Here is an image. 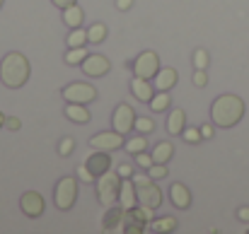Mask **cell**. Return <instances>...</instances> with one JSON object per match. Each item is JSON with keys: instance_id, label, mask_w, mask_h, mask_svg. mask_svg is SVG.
I'll return each mask as SVG.
<instances>
[{"instance_id": "1", "label": "cell", "mask_w": 249, "mask_h": 234, "mask_svg": "<svg viewBox=\"0 0 249 234\" xmlns=\"http://www.w3.org/2000/svg\"><path fill=\"white\" fill-rule=\"evenodd\" d=\"M211 118L218 128H232L245 118V101L237 94H220L211 104Z\"/></svg>"}, {"instance_id": "2", "label": "cell", "mask_w": 249, "mask_h": 234, "mask_svg": "<svg viewBox=\"0 0 249 234\" xmlns=\"http://www.w3.org/2000/svg\"><path fill=\"white\" fill-rule=\"evenodd\" d=\"M32 75V63L27 56L12 51L7 53L2 61H0V82L7 87V89H19L27 84V80Z\"/></svg>"}, {"instance_id": "3", "label": "cell", "mask_w": 249, "mask_h": 234, "mask_svg": "<svg viewBox=\"0 0 249 234\" xmlns=\"http://www.w3.org/2000/svg\"><path fill=\"white\" fill-rule=\"evenodd\" d=\"M121 181H124V179H121L119 171H114V169H109V171H104V174L97 176V181H94V193H97V201H99L104 208H111V205L119 203Z\"/></svg>"}, {"instance_id": "4", "label": "cell", "mask_w": 249, "mask_h": 234, "mask_svg": "<svg viewBox=\"0 0 249 234\" xmlns=\"http://www.w3.org/2000/svg\"><path fill=\"white\" fill-rule=\"evenodd\" d=\"M78 188H80V184H78L75 176H61L56 181V188H53V203H56V208L63 210V213L71 210L75 205Z\"/></svg>"}, {"instance_id": "5", "label": "cell", "mask_w": 249, "mask_h": 234, "mask_svg": "<svg viewBox=\"0 0 249 234\" xmlns=\"http://www.w3.org/2000/svg\"><path fill=\"white\" fill-rule=\"evenodd\" d=\"M61 97L71 104H92L97 99V87L89 82H71L61 89Z\"/></svg>"}, {"instance_id": "6", "label": "cell", "mask_w": 249, "mask_h": 234, "mask_svg": "<svg viewBox=\"0 0 249 234\" xmlns=\"http://www.w3.org/2000/svg\"><path fill=\"white\" fill-rule=\"evenodd\" d=\"M160 70V58L155 51H141L136 58H133V75L136 78H145V80H153Z\"/></svg>"}, {"instance_id": "7", "label": "cell", "mask_w": 249, "mask_h": 234, "mask_svg": "<svg viewBox=\"0 0 249 234\" xmlns=\"http://www.w3.org/2000/svg\"><path fill=\"white\" fill-rule=\"evenodd\" d=\"M133 126H136V111H133L131 104L121 101V104L114 109V114H111V128H114L116 133H121V135H128V133L133 131Z\"/></svg>"}, {"instance_id": "8", "label": "cell", "mask_w": 249, "mask_h": 234, "mask_svg": "<svg viewBox=\"0 0 249 234\" xmlns=\"http://www.w3.org/2000/svg\"><path fill=\"white\" fill-rule=\"evenodd\" d=\"M124 143H126V135L116 133L114 128L89 138V148L92 150H102V152H116L119 148H124Z\"/></svg>"}, {"instance_id": "9", "label": "cell", "mask_w": 249, "mask_h": 234, "mask_svg": "<svg viewBox=\"0 0 249 234\" xmlns=\"http://www.w3.org/2000/svg\"><path fill=\"white\" fill-rule=\"evenodd\" d=\"M19 210H22L27 217L36 220V217L44 215L46 201H44V196H41L39 191H27V193H22V198H19Z\"/></svg>"}, {"instance_id": "10", "label": "cell", "mask_w": 249, "mask_h": 234, "mask_svg": "<svg viewBox=\"0 0 249 234\" xmlns=\"http://www.w3.org/2000/svg\"><path fill=\"white\" fill-rule=\"evenodd\" d=\"M80 70H83L87 78H104L109 70H111V63L107 56H99V53H89L80 63Z\"/></svg>"}, {"instance_id": "11", "label": "cell", "mask_w": 249, "mask_h": 234, "mask_svg": "<svg viewBox=\"0 0 249 234\" xmlns=\"http://www.w3.org/2000/svg\"><path fill=\"white\" fill-rule=\"evenodd\" d=\"M136 193H138V205H148L155 210L162 205V191L155 181H150L145 186H136Z\"/></svg>"}, {"instance_id": "12", "label": "cell", "mask_w": 249, "mask_h": 234, "mask_svg": "<svg viewBox=\"0 0 249 234\" xmlns=\"http://www.w3.org/2000/svg\"><path fill=\"white\" fill-rule=\"evenodd\" d=\"M169 201H172V205L177 210H186L191 205V191H189V186L181 184V181H174L169 186Z\"/></svg>"}, {"instance_id": "13", "label": "cell", "mask_w": 249, "mask_h": 234, "mask_svg": "<svg viewBox=\"0 0 249 234\" xmlns=\"http://www.w3.org/2000/svg\"><path fill=\"white\" fill-rule=\"evenodd\" d=\"M121 220H124V208H121V205L107 208V213H104V217H102V232L121 234Z\"/></svg>"}, {"instance_id": "14", "label": "cell", "mask_w": 249, "mask_h": 234, "mask_svg": "<svg viewBox=\"0 0 249 234\" xmlns=\"http://www.w3.org/2000/svg\"><path fill=\"white\" fill-rule=\"evenodd\" d=\"M131 94H133L138 101L148 104V101L153 99V94H155V84H153V80L136 78V75H133V80H131Z\"/></svg>"}, {"instance_id": "15", "label": "cell", "mask_w": 249, "mask_h": 234, "mask_svg": "<svg viewBox=\"0 0 249 234\" xmlns=\"http://www.w3.org/2000/svg\"><path fill=\"white\" fill-rule=\"evenodd\" d=\"M85 164L89 167V171L94 174V176H99V174H104V171H109L111 169V157L109 152H102V150H92V155L85 159Z\"/></svg>"}, {"instance_id": "16", "label": "cell", "mask_w": 249, "mask_h": 234, "mask_svg": "<svg viewBox=\"0 0 249 234\" xmlns=\"http://www.w3.org/2000/svg\"><path fill=\"white\" fill-rule=\"evenodd\" d=\"M119 205L126 208V210H133V208L138 205V193H136V184H133V179H124V181H121Z\"/></svg>"}, {"instance_id": "17", "label": "cell", "mask_w": 249, "mask_h": 234, "mask_svg": "<svg viewBox=\"0 0 249 234\" xmlns=\"http://www.w3.org/2000/svg\"><path fill=\"white\" fill-rule=\"evenodd\" d=\"M63 116H66L68 121H73V123H80V126L89 123V118H92L87 104H71V101H66V106H63Z\"/></svg>"}, {"instance_id": "18", "label": "cell", "mask_w": 249, "mask_h": 234, "mask_svg": "<svg viewBox=\"0 0 249 234\" xmlns=\"http://www.w3.org/2000/svg\"><path fill=\"white\" fill-rule=\"evenodd\" d=\"M177 80H179V73H177L174 68H160L158 75L153 78V84H155V89H160V92H169L172 87H177Z\"/></svg>"}, {"instance_id": "19", "label": "cell", "mask_w": 249, "mask_h": 234, "mask_svg": "<svg viewBox=\"0 0 249 234\" xmlns=\"http://www.w3.org/2000/svg\"><path fill=\"white\" fill-rule=\"evenodd\" d=\"M184 128H186V111L177 106L167 114V133L169 135H181Z\"/></svg>"}, {"instance_id": "20", "label": "cell", "mask_w": 249, "mask_h": 234, "mask_svg": "<svg viewBox=\"0 0 249 234\" xmlns=\"http://www.w3.org/2000/svg\"><path fill=\"white\" fill-rule=\"evenodd\" d=\"M83 22H85V10L78 2L63 10V24L68 29H78V27H83Z\"/></svg>"}, {"instance_id": "21", "label": "cell", "mask_w": 249, "mask_h": 234, "mask_svg": "<svg viewBox=\"0 0 249 234\" xmlns=\"http://www.w3.org/2000/svg\"><path fill=\"white\" fill-rule=\"evenodd\" d=\"M177 227H179V222H177V217H172V215H162V217H155L150 225H148V230H153V232L158 234H169V232H177Z\"/></svg>"}, {"instance_id": "22", "label": "cell", "mask_w": 249, "mask_h": 234, "mask_svg": "<svg viewBox=\"0 0 249 234\" xmlns=\"http://www.w3.org/2000/svg\"><path fill=\"white\" fill-rule=\"evenodd\" d=\"M148 106H150L153 114H162V111H167V109L172 106V94H169V92L155 89V94H153V99L148 101Z\"/></svg>"}, {"instance_id": "23", "label": "cell", "mask_w": 249, "mask_h": 234, "mask_svg": "<svg viewBox=\"0 0 249 234\" xmlns=\"http://www.w3.org/2000/svg\"><path fill=\"white\" fill-rule=\"evenodd\" d=\"M153 159L155 162H160V164H167L172 157H174V145L169 143V140H160L158 145H153Z\"/></svg>"}, {"instance_id": "24", "label": "cell", "mask_w": 249, "mask_h": 234, "mask_svg": "<svg viewBox=\"0 0 249 234\" xmlns=\"http://www.w3.org/2000/svg\"><path fill=\"white\" fill-rule=\"evenodd\" d=\"M124 150H126L128 155H138V152L148 150V140H145V135H141V133L128 135V138H126V143H124Z\"/></svg>"}, {"instance_id": "25", "label": "cell", "mask_w": 249, "mask_h": 234, "mask_svg": "<svg viewBox=\"0 0 249 234\" xmlns=\"http://www.w3.org/2000/svg\"><path fill=\"white\" fill-rule=\"evenodd\" d=\"M104 39H107V24L94 22V24H89V27H87V41H89L92 46L102 44Z\"/></svg>"}, {"instance_id": "26", "label": "cell", "mask_w": 249, "mask_h": 234, "mask_svg": "<svg viewBox=\"0 0 249 234\" xmlns=\"http://www.w3.org/2000/svg\"><path fill=\"white\" fill-rule=\"evenodd\" d=\"M89 41H87V29L83 27H78V29H71V34H68V39H66V46L68 49H78V46H87Z\"/></svg>"}, {"instance_id": "27", "label": "cell", "mask_w": 249, "mask_h": 234, "mask_svg": "<svg viewBox=\"0 0 249 234\" xmlns=\"http://www.w3.org/2000/svg\"><path fill=\"white\" fill-rule=\"evenodd\" d=\"M87 56H89V51L85 46H78V49H68L66 56H63V61H66V66H80Z\"/></svg>"}, {"instance_id": "28", "label": "cell", "mask_w": 249, "mask_h": 234, "mask_svg": "<svg viewBox=\"0 0 249 234\" xmlns=\"http://www.w3.org/2000/svg\"><path fill=\"white\" fill-rule=\"evenodd\" d=\"M191 63H194V70H206L208 63H211V56L206 49H196L194 56H191Z\"/></svg>"}, {"instance_id": "29", "label": "cell", "mask_w": 249, "mask_h": 234, "mask_svg": "<svg viewBox=\"0 0 249 234\" xmlns=\"http://www.w3.org/2000/svg\"><path fill=\"white\" fill-rule=\"evenodd\" d=\"M133 215H136V220H138V222L150 225V222L155 220V208H148V205H136V208H133Z\"/></svg>"}, {"instance_id": "30", "label": "cell", "mask_w": 249, "mask_h": 234, "mask_svg": "<svg viewBox=\"0 0 249 234\" xmlns=\"http://www.w3.org/2000/svg\"><path fill=\"white\" fill-rule=\"evenodd\" d=\"M133 131L141 133V135H148V133L155 131V121L148 118V116H136V126H133Z\"/></svg>"}, {"instance_id": "31", "label": "cell", "mask_w": 249, "mask_h": 234, "mask_svg": "<svg viewBox=\"0 0 249 234\" xmlns=\"http://www.w3.org/2000/svg\"><path fill=\"white\" fill-rule=\"evenodd\" d=\"M181 138H184V143H189V145H198V143L203 140L198 126H186V128L181 131Z\"/></svg>"}, {"instance_id": "32", "label": "cell", "mask_w": 249, "mask_h": 234, "mask_svg": "<svg viewBox=\"0 0 249 234\" xmlns=\"http://www.w3.org/2000/svg\"><path fill=\"white\" fill-rule=\"evenodd\" d=\"M145 171L150 174V179H153V181H160V179H165L167 174H169L167 164H160V162H153V164H150Z\"/></svg>"}, {"instance_id": "33", "label": "cell", "mask_w": 249, "mask_h": 234, "mask_svg": "<svg viewBox=\"0 0 249 234\" xmlns=\"http://www.w3.org/2000/svg\"><path fill=\"white\" fill-rule=\"evenodd\" d=\"M58 155L61 157H71L73 152H75V140L71 138V135H66V138H61V143H58Z\"/></svg>"}, {"instance_id": "34", "label": "cell", "mask_w": 249, "mask_h": 234, "mask_svg": "<svg viewBox=\"0 0 249 234\" xmlns=\"http://www.w3.org/2000/svg\"><path fill=\"white\" fill-rule=\"evenodd\" d=\"M78 181H80V184H94V181H97V176L89 171V167H87V164H78Z\"/></svg>"}, {"instance_id": "35", "label": "cell", "mask_w": 249, "mask_h": 234, "mask_svg": "<svg viewBox=\"0 0 249 234\" xmlns=\"http://www.w3.org/2000/svg\"><path fill=\"white\" fill-rule=\"evenodd\" d=\"M136 164H128V162H119V167H116V171H119V176L121 179H131L133 174H136Z\"/></svg>"}, {"instance_id": "36", "label": "cell", "mask_w": 249, "mask_h": 234, "mask_svg": "<svg viewBox=\"0 0 249 234\" xmlns=\"http://www.w3.org/2000/svg\"><path fill=\"white\" fill-rule=\"evenodd\" d=\"M191 82H194V87L203 89V87L208 84V73H206V70H194V75H191Z\"/></svg>"}, {"instance_id": "37", "label": "cell", "mask_w": 249, "mask_h": 234, "mask_svg": "<svg viewBox=\"0 0 249 234\" xmlns=\"http://www.w3.org/2000/svg\"><path fill=\"white\" fill-rule=\"evenodd\" d=\"M133 157H136V167H141V169H148V167L155 162L153 155H150V152H145V150H143V152H138V155H133Z\"/></svg>"}, {"instance_id": "38", "label": "cell", "mask_w": 249, "mask_h": 234, "mask_svg": "<svg viewBox=\"0 0 249 234\" xmlns=\"http://www.w3.org/2000/svg\"><path fill=\"white\" fill-rule=\"evenodd\" d=\"M5 128L7 131H19L22 128V121L17 116H5Z\"/></svg>"}, {"instance_id": "39", "label": "cell", "mask_w": 249, "mask_h": 234, "mask_svg": "<svg viewBox=\"0 0 249 234\" xmlns=\"http://www.w3.org/2000/svg\"><path fill=\"white\" fill-rule=\"evenodd\" d=\"M131 179H133V184H136V186H145V184H150V181H153L148 171H145V174H138V169H136V174H133Z\"/></svg>"}, {"instance_id": "40", "label": "cell", "mask_w": 249, "mask_h": 234, "mask_svg": "<svg viewBox=\"0 0 249 234\" xmlns=\"http://www.w3.org/2000/svg\"><path fill=\"white\" fill-rule=\"evenodd\" d=\"M114 5H116V10L126 12V10H131V7H133V0H114Z\"/></svg>"}, {"instance_id": "41", "label": "cell", "mask_w": 249, "mask_h": 234, "mask_svg": "<svg viewBox=\"0 0 249 234\" xmlns=\"http://www.w3.org/2000/svg\"><path fill=\"white\" fill-rule=\"evenodd\" d=\"M198 128H201V135H203V140H211V138H213V126L203 123V126H198Z\"/></svg>"}, {"instance_id": "42", "label": "cell", "mask_w": 249, "mask_h": 234, "mask_svg": "<svg viewBox=\"0 0 249 234\" xmlns=\"http://www.w3.org/2000/svg\"><path fill=\"white\" fill-rule=\"evenodd\" d=\"M51 2H53V5L58 7V10H66V7H71V5H75L78 0H51Z\"/></svg>"}, {"instance_id": "43", "label": "cell", "mask_w": 249, "mask_h": 234, "mask_svg": "<svg viewBox=\"0 0 249 234\" xmlns=\"http://www.w3.org/2000/svg\"><path fill=\"white\" fill-rule=\"evenodd\" d=\"M237 217H240V222H249V205L237 210Z\"/></svg>"}, {"instance_id": "44", "label": "cell", "mask_w": 249, "mask_h": 234, "mask_svg": "<svg viewBox=\"0 0 249 234\" xmlns=\"http://www.w3.org/2000/svg\"><path fill=\"white\" fill-rule=\"evenodd\" d=\"M5 126V114H0V128Z\"/></svg>"}, {"instance_id": "45", "label": "cell", "mask_w": 249, "mask_h": 234, "mask_svg": "<svg viewBox=\"0 0 249 234\" xmlns=\"http://www.w3.org/2000/svg\"><path fill=\"white\" fill-rule=\"evenodd\" d=\"M2 2H5V0H0V7H2Z\"/></svg>"}]
</instances>
